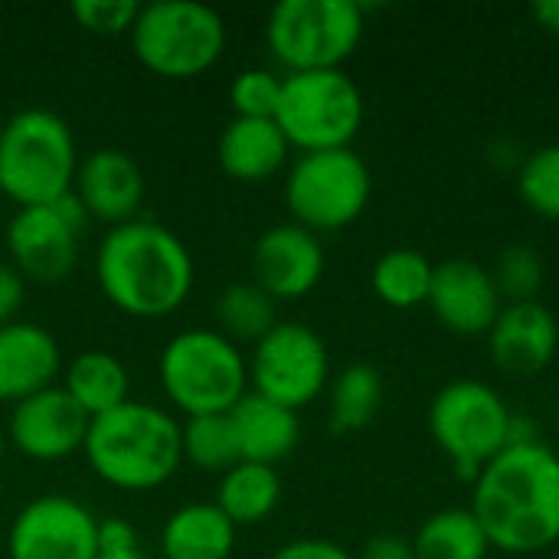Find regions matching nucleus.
I'll return each mask as SVG.
<instances>
[{"label":"nucleus","mask_w":559,"mask_h":559,"mask_svg":"<svg viewBox=\"0 0 559 559\" xmlns=\"http://www.w3.org/2000/svg\"><path fill=\"white\" fill-rule=\"evenodd\" d=\"M472 514L491 550L544 554L559 540V455L537 442H511L472 481Z\"/></svg>","instance_id":"nucleus-1"},{"label":"nucleus","mask_w":559,"mask_h":559,"mask_svg":"<svg viewBox=\"0 0 559 559\" xmlns=\"http://www.w3.org/2000/svg\"><path fill=\"white\" fill-rule=\"evenodd\" d=\"M95 282L118 311L141 321L167 318L193 292V255L174 229L131 219L98 242Z\"/></svg>","instance_id":"nucleus-2"},{"label":"nucleus","mask_w":559,"mask_h":559,"mask_svg":"<svg viewBox=\"0 0 559 559\" xmlns=\"http://www.w3.org/2000/svg\"><path fill=\"white\" fill-rule=\"evenodd\" d=\"M82 455L98 481L118 491H154L183 465L180 423L151 403L131 400L88 423Z\"/></svg>","instance_id":"nucleus-3"},{"label":"nucleus","mask_w":559,"mask_h":559,"mask_svg":"<svg viewBox=\"0 0 559 559\" xmlns=\"http://www.w3.org/2000/svg\"><path fill=\"white\" fill-rule=\"evenodd\" d=\"M79 147L72 128L49 108H23L0 128V197L46 206L72 193Z\"/></svg>","instance_id":"nucleus-4"},{"label":"nucleus","mask_w":559,"mask_h":559,"mask_svg":"<svg viewBox=\"0 0 559 559\" xmlns=\"http://www.w3.org/2000/svg\"><path fill=\"white\" fill-rule=\"evenodd\" d=\"M429 432L455 475L475 481L511 442L534 439L524 432L521 416L511 413L504 396L485 380H452L429 406Z\"/></svg>","instance_id":"nucleus-5"},{"label":"nucleus","mask_w":559,"mask_h":559,"mask_svg":"<svg viewBox=\"0 0 559 559\" xmlns=\"http://www.w3.org/2000/svg\"><path fill=\"white\" fill-rule=\"evenodd\" d=\"M157 373L167 400L187 419L233 413L249 396V360L229 337L210 328L174 334L160 350Z\"/></svg>","instance_id":"nucleus-6"},{"label":"nucleus","mask_w":559,"mask_h":559,"mask_svg":"<svg viewBox=\"0 0 559 559\" xmlns=\"http://www.w3.org/2000/svg\"><path fill=\"white\" fill-rule=\"evenodd\" d=\"M128 36L138 62L160 79H197L210 72L226 49L223 16L193 0L141 7Z\"/></svg>","instance_id":"nucleus-7"},{"label":"nucleus","mask_w":559,"mask_h":559,"mask_svg":"<svg viewBox=\"0 0 559 559\" xmlns=\"http://www.w3.org/2000/svg\"><path fill=\"white\" fill-rule=\"evenodd\" d=\"M364 92L344 69L288 72L282 79L275 124L301 154L350 147L364 128Z\"/></svg>","instance_id":"nucleus-8"},{"label":"nucleus","mask_w":559,"mask_h":559,"mask_svg":"<svg viewBox=\"0 0 559 559\" xmlns=\"http://www.w3.org/2000/svg\"><path fill=\"white\" fill-rule=\"evenodd\" d=\"M364 7L354 0H282L265 23V43L288 72L341 69L364 39Z\"/></svg>","instance_id":"nucleus-9"},{"label":"nucleus","mask_w":559,"mask_h":559,"mask_svg":"<svg viewBox=\"0 0 559 559\" xmlns=\"http://www.w3.org/2000/svg\"><path fill=\"white\" fill-rule=\"evenodd\" d=\"M373 177L354 147L301 154L285 180V206L292 223L308 233H337L357 223L370 203Z\"/></svg>","instance_id":"nucleus-10"},{"label":"nucleus","mask_w":559,"mask_h":559,"mask_svg":"<svg viewBox=\"0 0 559 559\" xmlns=\"http://www.w3.org/2000/svg\"><path fill=\"white\" fill-rule=\"evenodd\" d=\"M331 380V354L321 334L298 321H278L249 357V393L285 409L311 406Z\"/></svg>","instance_id":"nucleus-11"},{"label":"nucleus","mask_w":559,"mask_h":559,"mask_svg":"<svg viewBox=\"0 0 559 559\" xmlns=\"http://www.w3.org/2000/svg\"><path fill=\"white\" fill-rule=\"evenodd\" d=\"M88 226V213L75 200V193H66L56 203L46 206H23L7 223V252L10 265L26 278L39 285L62 282L79 259V236Z\"/></svg>","instance_id":"nucleus-12"},{"label":"nucleus","mask_w":559,"mask_h":559,"mask_svg":"<svg viewBox=\"0 0 559 559\" xmlns=\"http://www.w3.org/2000/svg\"><path fill=\"white\" fill-rule=\"evenodd\" d=\"M7 554L10 559H95L98 518L69 495H39L13 518Z\"/></svg>","instance_id":"nucleus-13"},{"label":"nucleus","mask_w":559,"mask_h":559,"mask_svg":"<svg viewBox=\"0 0 559 559\" xmlns=\"http://www.w3.org/2000/svg\"><path fill=\"white\" fill-rule=\"evenodd\" d=\"M328 259L321 236L298 223L265 229L252 246V282L275 301H298L324 278Z\"/></svg>","instance_id":"nucleus-14"},{"label":"nucleus","mask_w":559,"mask_h":559,"mask_svg":"<svg viewBox=\"0 0 559 559\" xmlns=\"http://www.w3.org/2000/svg\"><path fill=\"white\" fill-rule=\"evenodd\" d=\"M88 423L92 419L66 396L62 386H49L13 406L7 442L33 462H62L82 452Z\"/></svg>","instance_id":"nucleus-15"},{"label":"nucleus","mask_w":559,"mask_h":559,"mask_svg":"<svg viewBox=\"0 0 559 559\" xmlns=\"http://www.w3.org/2000/svg\"><path fill=\"white\" fill-rule=\"evenodd\" d=\"M442 328L462 337H481L498 321L504 301L491 272L472 259H445L432 272L429 301Z\"/></svg>","instance_id":"nucleus-16"},{"label":"nucleus","mask_w":559,"mask_h":559,"mask_svg":"<svg viewBox=\"0 0 559 559\" xmlns=\"http://www.w3.org/2000/svg\"><path fill=\"white\" fill-rule=\"evenodd\" d=\"M72 193L88 219L121 226L138 219V210L144 203V174L128 151L98 147L79 160Z\"/></svg>","instance_id":"nucleus-17"},{"label":"nucleus","mask_w":559,"mask_h":559,"mask_svg":"<svg viewBox=\"0 0 559 559\" xmlns=\"http://www.w3.org/2000/svg\"><path fill=\"white\" fill-rule=\"evenodd\" d=\"M488 350L511 377H534L547 370L559 350L557 314L540 298L504 305L488 331Z\"/></svg>","instance_id":"nucleus-18"},{"label":"nucleus","mask_w":559,"mask_h":559,"mask_svg":"<svg viewBox=\"0 0 559 559\" xmlns=\"http://www.w3.org/2000/svg\"><path fill=\"white\" fill-rule=\"evenodd\" d=\"M62 373V354L56 337L29 321L0 328V403H23L49 386Z\"/></svg>","instance_id":"nucleus-19"},{"label":"nucleus","mask_w":559,"mask_h":559,"mask_svg":"<svg viewBox=\"0 0 559 559\" xmlns=\"http://www.w3.org/2000/svg\"><path fill=\"white\" fill-rule=\"evenodd\" d=\"M219 167L239 183H262L275 177L292 154L275 118H233L219 134Z\"/></svg>","instance_id":"nucleus-20"},{"label":"nucleus","mask_w":559,"mask_h":559,"mask_svg":"<svg viewBox=\"0 0 559 559\" xmlns=\"http://www.w3.org/2000/svg\"><path fill=\"white\" fill-rule=\"evenodd\" d=\"M236 445H239V462H255L275 468L285 462L298 439H301V423L295 409H285L259 393H249L236 403L229 413Z\"/></svg>","instance_id":"nucleus-21"},{"label":"nucleus","mask_w":559,"mask_h":559,"mask_svg":"<svg viewBox=\"0 0 559 559\" xmlns=\"http://www.w3.org/2000/svg\"><path fill=\"white\" fill-rule=\"evenodd\" d=\"M236 524L206 501L177 508L160 531L164 559H229L236 550Z\"/></svg>","instance_id":"nucleus-22"},{"label":"nucleus","mask_w":559,"mask_h":559,"mask_svg":"<svg viewBox=\"0 0 559 559\" xmlns=\"http://www.w3.org/2000/svg\"><path fill=\"white\" fill-rule=\"evenodd\" d=\"M66 396L88 416L98 419L124 403H131V373L108 350H85L62 367Z\"/></svg>","instance_id":"nucleus-23"},{"label":"nucleus","mask_w":559,"mask_h":559,"mask_svg":"<svg viewBox=\"0 0 559 559\" xmlns=\"http://www.w3.org/2000/svg\"><path fill=\"white\" fill-rule=\"evenodd\" d=\"M282 501V478L269 465L239 462L233 465L216 488V508L236 524H262Z\"/></svg>","instance_id":"nucleus-24"},{"label":"nucleus","mask_w":559,"mask_h":559,"mask_svg":"<svg viewBox=\"0 0 559 559\" xmlns=\"http://www.w3.org/2000/svg\"><path fill=\"white\" fill-rule=\"evenodd\" d=\"M413 550L416 559H488L491 544L472 508H445L419 524Z\"/></svg>","instance_id":"nucleus-25"},{"label":"nucleus","mask_w":559,"mask_h":559,"mask_svg":"<svg viewBox=\"0 0 559 559\" xmlns=\"http://www.w3.org/2000/svg\"><path fill=\"white\" fill-rule=\"evenodd\" d=\"M432 272L436 265L419 249H390L373 262L370 285L383 305L409 311L429 301Z\"/></svg>","instance_id":"nucleus-26"},{"label":"nucleus","mask_w":559,"mask_h":559,"mask_svg":"<svg viewBox=\"0 0 559 559\" xmlns=\"http://www.w3.org/2000/svg\"><path fill=\"white\" fill-rule=\"evenodd\" d=\"M383 406V380L370 364L344 367L328 386V413L334 432L367 429Z\"/></svg>","instance_id":"nucleus-27"},{"label":"nucleus","mask_w":559,"mask_h":559,"mask_svg":"<svg viewBox=\"0 0 559 559\" xmlns=\"http://www.w3.org/2000/svg\"><path fill=\"white\" fill-rule=\"evenodd\" d=\"M216 318H219L223 337H229L236 347L239 344L255 347L278 324V301L269 298L252 278L233 282L216 301Z\"/></svg>","instance_id":"nucleus-28"},{"label":"nucleus","mask_w":559,"mask_h":559,"mask_svg":"<svg viewBox=\"0 0 559 559\" xmlns=\"http://www.w3.org/2000/svg\"><path fill=\"white\" fill-rule=\"evenodd\" d=\"M180 436H183V462H190L193 468L226 475L233 465H239V445L229 413L190 416L180 426Z\"/></svg>","instance_id":"nucleus-29"},{"label":"nucleus","mask_w":559,"mask_h":559,"mask_svg":"<svg viewBox=\"0 0 559 559\" xmlns=\"http://www.w3.org/2000/svg\"><path fill=\"white\" fill-rule=\"evenodd\" d=\"M518 197L544 219L559 223V144L537 147L518 170Z\"/></svg>","instance_id":"nucleus-30"},{"label":"nucleus","mask_w":559,"mask_h":559,"mask_svg":"<svg viewBox=\"0 0 559 559\" xmlns=\"http://www.w3.org/2000/svg\"><path fill=\"white\" fill-rule=\"evenodd\" d=\"M491 278H495L504 305L537 301L540 285H544V259L534 246H521V242L508 246V249H501Z\"/></svg>","instance_id":"nucleus-31"},{"label":"nucleus","mask_w":559,"mask_h":559,"mask_svg":"<svg viewBox=\"0 0 559 559\" xmlns=\"http://www.w3.org/2000/svg\"><path fill=\"white\" fill-rule=\"evenodd\" d=\"M282 79L272 69H242L229 85V105L236 118H275L282 98Z\"/></svg>","instance_id":"nucleus-32"},{"label":"nucleus","mask_w":559,"mask_h":559,"mask_svg":"<svg viewBox=\"0 0 559 559\" xmlns=\"http://www.w3.org/2000/svg\"><path fill=\"white\" fill-rule=\"evenodd\" d=\"M138 3L131 0H75L69 7L72 20L98 36H118V33H131L134 20H138Z\"/></svg>","instance_id":"nucleus-33"},{"label":"nucleus","mask_w":559,"mask_h":559,"mask_svg":"<svg viewBox=\"0 0 559 559\" xmlns=\"http://www.w3.org/2000/svg\"><path fill=\"white\" fill-rule=\"evenodd\" d=\"M23 301H26V278L10 262H0V328L16 321Z\"/></svg>","instance_id":"nucleus-34"},{"label":"nucleus","mask_w":559,"mask_h":559,"mask_svg":"<svg viewBox=\"0 0 559 559\" xmlns=\"http://www.w3.org/2000/svg\"><path fill=\"white\" fill-rule=\"evenodd\" d=\"M269 559H354L341 544L334 540H321V537H301L292 544H282Z\"/></svg>","instance_id":"nucleus-35"},{"label":"nucleus","mask_w":559,"mask_h":559,"mask_svg":"<svg viewBox=\"0 0 559 559\" xmlns=\"http://www.w3.org/2000/svg\"><path fill=\"white\" fill-rule=\"evenodd\" d=\"M354 559H416V550H413V540L400 534H377L360 547V554Z\"/></svg>","instance_id":"nucleus-36"},{"label":"nucleus","mask_w":559,"mask_h":559,"mask_svg":"<svg viewBox=\"0 0 559 559\" xmlns=\"http://www.w3.org/2000/svg\"><path fill=\"white\" fill-rule=\"evenodd\" d=\"M98 550H138V534L124 518L98 521Z\"/></svg>","instance_id":"nucleus-37"},{"label":"nucleus","mask_w":559,"mask_h":559,"mask_svg":"<svg viewBox=\"0 0 559 559\" xmlns=\"http://www.w3.org/2000/svg\"><path fill=\"white\" fill-rule=\"evenodd\" d=\"M531 13L550 36H559V0H540L531 7Z\"/></svg>","instance_id":"nucleus-38"},{"label":"nucleus","mask_w":559,"mask_h":559,"mask_svg":"<svg viewBox=\"0 0 559 559\" xmlns=\"http://www.w3.org/2000/svg\"><path fill=\"white\" fill-rule=\"evenodd\" d=\"M95 559H147L141 550H98Z\"/></svg>","instance_id":"nucleus-39"},{"label":"nucleus","mask_w":559,"mask_h":559,"mask_svg":"<svg viewBox=\"0 0 559 559\" xmlns=\"http://www.w3.org/2000/svg\"><path fill=\"white\" fill-rule=\"evenodd\" d=\"M7 445H10V442H7V436L0 432V459H3V452H7Z\"/></svg>","instance_id":"nucleus-40"},{"label":"nucleus","mask_w":559,"mask_h":559,"mask_svg":"<svg viewBox=\"0 0 559 559\" xmlns=\"http://www.w3.org/2000/svg\"><path fill=\"white\" fill-rule=\"evenodd\" d=\"M0 219H3V197H0Z\"/></svg>","instance_id":"nucleus-41"},{"label":"nucleus","mask_w":559,"mask_h":559,"mask_svg":"<svg viewBox=\"0 0 559 559\" xmlns=\"http://www.w3.org/2000/svg\"><path fill=\"white\" fill-rule=\"evenodd\" d=\"M0 128H3V121H0Z\"/></svg>","instance_id":"nucleus-42"}]
</instances>
